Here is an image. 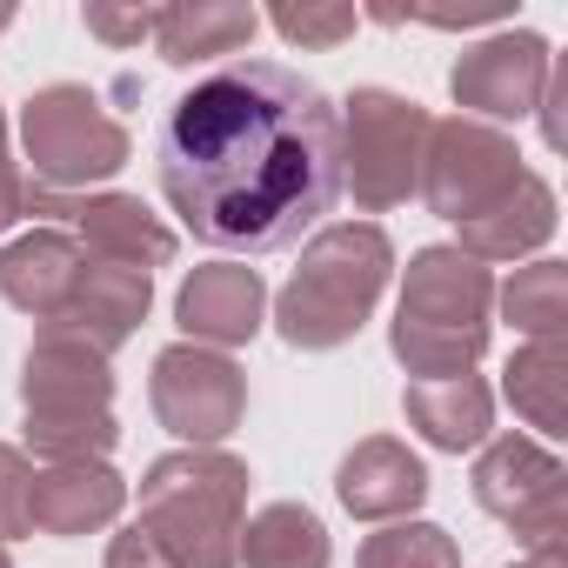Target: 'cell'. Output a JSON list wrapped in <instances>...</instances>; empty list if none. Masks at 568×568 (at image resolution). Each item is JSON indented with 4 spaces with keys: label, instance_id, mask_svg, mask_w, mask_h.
<instances>
[{
    "label": "cell",
    "instance_id": "6da1fadb",
    "mask_svg": "<svg viewBox=\"0 0 568 568\" xmlns=\"http://www.w3.org/2000/svg\"><path fill=\"white\" fill-rule=\"evenodd\" d=\"M154 174L201 247L281 254L342 201L335 101L302 68L227 61L161 114Z\"/></svg>",
    "mask_w": 568,
    "mask_h": 568
},
{
    "label": "cell",
    "instance_id": "7a4b0ae2",
    "mask_svg": "<svg viewBox=\"0 0 568 568\" xmlns=\"http://www.w3.org/2000/svg\"><path fill=\"white\" fill-rule=\"evenodd\" d=\"M488 315H495V274L455 241H435V247H415L402 267L388 348L408 368V382L475 375V362L488 355V328H495Z\"/></svg>",
    "mask_w": 568,
    "mask_h": 568
},
{
    "label": "cell",
    "instance_id": "3957f363",
    "mask_svg": "<svg viewBox=\"0 0 568 568\" xmlns=\"http://www.w3.org/2000/svg\"><path fill=\"white\" fill-rule=\"evenodd\" d=\"M388 281H395V241L375 221H335L308 234L288 288L274 295V335L302 355L348 348L382 308Z\"/></svg>",
    "mask_w": 568,
    "mask_h": 568
},
{
    "label": "cell",
    "instance_id": "277c9868",
    "mask_svg": "<svg viewBox=\"0 0 568 568\" xmlns=\"http://www.w3.org/2000/svg\"><path fill=\"white\" fill-rule=\"evenodd\" d=\"M247 521V462L227 448H174L141 475L134 528L168 568H234Z\"/></svg>",
    "mask_w": 568,
    "mask_h": 568
},
{
    "label": "cell",
    "instance_id": "5b68a950",
    "mask_svg": "<svg viewBox=\"0 0 568 568\" xmlns=\"http://www.w3.org/2000/svg\"><path fill=\"white\" fill-rule=\"evenodd\" d=\"M21 415H28L21 435L41 462H108L121 448L114 362L81 335L41 328L21 362Z\"/></svg>",
    "mask_w": 568,
    "mask_h": 568
},
{
    "label": "cell",
    "instance_id": "8992f818",
    "mask_svg": "<svg viewBox=\"0 0 568 568\" xmlns=\"http://www.w3.org/2000/svg\"><path fill=\"white\" fill-rule=\"evenodd\" d=\"M21 148H28L34 187H48V194H94V181H114L134 154L128 128L81 81H48L28 94Z\"/></svg>",
    "mask_w": 568,
    "mask_h": 568
},
{
    "label": "cell",
    "instance_id": "52a82bcc",
    "mask_svg": "<svg viewBox=\"0 0 568 568\" xmlns=\"http://www.w3.org/2000/svg\"><path fill=\"white\" fill-rule=\"evenodd\" d=\"M475 508L495 515L501 528H515L521 561H555L568 548V468L548 442L535 435H488L475 448Z\"/></svg>",
    "mask_w": 568,
    "mask_h": 568
},
{
    "label": "cell",
    "instance_id": "ba28073f",
    "mask_svg": "<svg viewBox=\"0 0 568 568\" xmlns=\"http://www.w3.org/2000/svg\"><path fill=\"white\" fill-rule=\"evenodd\" d=\"M335 121H342V194H355L362 214H388V207L415 201L428 108L395 88H355L335 108Z\"/></svg>",
    "mask_w": 568,
    "mask_h": 568
},
{
    "label": "cell",
    "instance_id": "9c48e42d",
    "mask_svg": "<svg viewBox=\"0 0 568 568\" xmlns=\"http://www.w3.org/2000/svg\"><path fill=\"white\" fill-rule=\"evenodd\" d=\"M148 408L181 448H221L247 422V375L221 348L174 342L148 368Z\"/></svg>",
    "mask_w": 568,
    "mask_h": 568
},
{
    "label": "cell",
    "instance_id": "30bf717a",
    "mask_svg": "<svg viewBox=\"0 0 568 568\" xmlns=\"http://www.w3.org/2000/svg\"><path fill=\"white\" fill-rule=\"evenodd\" d=\"M521 174V148L508 128H488V121H468V114H448V121H428V148H422V201L428 214L442 221H475L488 201H501Z\"/></svg>",
    "mask_w": 568,
    "mask_h": 568
},
{
    "label": "cell",
    "instance_id": "8fae6325",
    "mask_svg": "<svg viewBox=\"0 0 568 568\" xmlns=\"http://www.w3.org/2000/svg\"><path fill=\"white\" fill-rule=\"evenodd\" d=\"M548 68H555V48L535 34V28H501L488 41H468L448 68V94L468 121H528L541 108V88H548Z\"/></svg>",
    "mask_w": 568,
    "mask_h": 568
},
{
    "label": "cell",
    "instance_id": "7c38bea8",
    "mask_svg": "<svg viewBox=\"0 0 568 568\" xmlns=\"http://www.w3.org/2000/svg\"><path fill=\"white\" fill-rule=\"evenodd\" d=\"M28 214H68L74 221V241L88 261H114V267H168L181 254V234L141 201V194H121V187H94V194H48L28 181Z\"/></svg>",
    "mask_w": 568,
    "mask_h": 568
},
{
    "label": "cell",
    "instance_id": "4fadbf2b",
    "mask_svg": "<svg viewBox=\"0 0 568 568\" xmlns=\"http://www.w3.org/2000/svg\"><path fill=\"white\" fill-rule=\"evenodd\" d=\"M174 328L194 348H247L267 328V281L247 261H207L187 267L181 295H174Z\"/></svg>",
    "mask_w": 568,
    "mask_h": 568
},
{
    "label": "cell",
    "instance_id": "5bb4252c",
    "mask_svg": "<svg viewBox=\"0 0 568 568\" xmlns=\"http://www.w3.org/2000/svg\"><path fill=\"white\" fill-rule=\"evenodd\" d=\"M428 462L408 448V442H395V435H368V442H355L348 455H342V468H335V495H342V508L355 515V521H415V508L428 501Z\"/></svg>",
    "mask_w": 568,
    "mask_h": 568
},
{
    "label": "cell",
    "instance_id": "9a60e30c",
    "mask_svg": "<svg viewBox=\"0 0 568 568\" xmlns=\"http://www.w3.org/2000/svg\"><path fill=\"white\" fill-rule=\"evenodd\" d=\"M81 267H88V254H81L74 234L28 227V234H14L8 247H0V302L34 315L41 328H54L68 315L74 288H81Z\"/></svg>",
    "mask_w": 568,
    "mask_h": 568
},
{
    "label": "cell",
    "instance_id": "2e32d148",
    "mask_svg": "<svg viewBox=\"0 0 568 568\" xmlns=\"http://www.w3.org/2000/svg\"><path fill=\"white\" fill-rule=\"evenodd\" d=\"M128 508V481L108 462H48L34 468V495H28V521L34 535L74 541V535H101L114 528Z\"/></svg>",
    "mask_w": 568,
    "mask_h": 568
},
{
    "label": "cell",
    "instance_id": "e0dca14e",
    "mask_svg": "<svg viewBox=\"0 0 568 568\" xmlns=\"http://www.w3.org/2000/svg\"><path fill=\"white\" fill-rule=\"evenodd\" d=\"M148 308H154V274L114 267V261H88L81 267V288H74V302H68V315L54 328L81 335L88 348H101L114 362V348L134 342V328L148 322Z\"/></svg>",
    "mask_w": 568,
    "mask_h": 568
},
{
    "label": "cell",
    "instance_id": "ac0fdd59",
    "mask_svg": "<svg viewBox=\"0 0 568 568\" xmlns=\"http://www.w3.org/2000/svg\"><path fill=\"white\" fill-rule=\"evenodd\" d=\"M555 227H561L555 187H548L535 168H521L501 201H488L475 221H462V241H455V247L475 254L481 267H488V261H528V254H541V247L555 241Z\"/></svg>",
    "mask_w": 568,
    "mask_h": 568
},
{
    "label": "cell",
    "instance_id": "d6986e66",
    "mask_svg": "<svg viewBox=\"0 0 568 568\" xmlns=\"http://www.w3.org/2000/svg\"><path fill=\"white\" fill-rule=\"evenodd\" d=\"M261 34V14L241 8V0H174V8H154V54L168 68H227V54H241Z\"/></svg>",
    "mask_w": 568,
    "mask_h": 568
},
{
    "label": "cell",
    "instance_id": "ffe728a7",
    "mask_svg": "<svg viewBox=\"0 0 568 568\" xmlns=\"http://www.w3.org/2000/svg\"><path fill=\"white\" fill-rule=\"evenodd\" d=\"M402 415L408 428L442 448V455H468L495 435V388L481 375H448V382H408L402 388Z\"/></svg>",
    "mask_w": 568,
    "mask_h": 568
},
{
    "label": "cell",
    "instance_id": "44dd1931",
    "mask_svg": "<svg viewBox=\"0 0 568 568\" xmlns=\"http://www.w3.org/2000/svg\"><path fill=\"white\" fill-rule=\"evenodd\" d=\"M335 541L308 501H267L241 521L234 568H328Z\"/></svg>",
    "mask_w": 568,
    "mask_h": 568
},
{
    "label": "cell",
    "instance_id": "7402d4cb",
    "mask_svg": "<svg viewBox=\"0 0 568 568\" xmlns=\"http://www.w3.org/2000/svg\"><path fill=\"white\" fill-rule=\"evenodd\" d=\"M508 408L535 428V442L568 435V342H521L501 368Z\"/></svg>",
    "mask_w": 568,
    "mask_h": 568
},
{
    "label": "cell",
    "instance_id": "603a6c76",
    "mask_svg": "<svg viewBox=\"0 0 568 568\" xmlns=\"http://www.w3.org/2000/svg\"><path fill=\"white\" fill-rule=\"evenodd\" d=\"M495 308L515 335L528 342H561L568 335V261H528L508 274V288H495Z\"/></svg>",
    "mask_w": 568,
    "mask_h": 568
},
{
    "label": "cell",
    "instance_id": "cb8c5ba5",
    "mask_svg": "<svg viewBox=\"0 0 568 568\" xmlns=\"http://www.w3.org/2000/svg\"><path fill=\"white\" fill-rule=\"evenodd\" d=\"M355 568H462V541L442 521H388L355 548Z\"/></svg>",
    "mask_w": 568,
    "mask_h": 568
},
{
    "label": "cell",
    "instance_id": "d4e9b609",
    "mask_svg": "<svg viewBox=\"0 0 568 568\" xmlns=\"http://www.w3.org/2000/svg\"><path fill=\"white\" fill-rule=\"evenodd\" d=\"M267 28L288 41V48H315V54H322V48H342V41L362 28V14H355V8H335V0H328V8H274Z\"/></svg>",
    "mask_w": 568,
    "mask_h": 568
},
{
    "label": "cell",
    "instance_id": "484cf974",
    "mask_svg": "<svg viewBox=\"0 0 568 568\" xmlns=\"http://www.w3.org/2000/svg\"><path fill=\"white\" fill-rule=\"evenodd\" d=\"M28 495H34V462H28V448L0 442V548L21 541V535H34V521H28Z\"/></svg>",
    "mask_w": 568,
    "mask_h": 568
},
{
    "label": "cell",
    "instance_id": "4316f807",
    "mask_svg": "<svg viewBox=\"0 0 568 568\" xmlns=\"http://www.w3.org/2000/svg\"><path fill=\"white\" fill-rule=\"evenodd\" d=\"M81 28L101 41V48H141L154 34V8H114V0H88L81 8Z\"/></svg>",
    "mask_w": 568,
    "mask_h": 568
},
{
    "label": "cell",
    "instance_id": "83f0119b",
    "mask_svg": "<svg viewBox=\"0 0 568 568\" xmlns=\"http://www.w3.org/2000/svg\"><path fill=\"white\" fill-rule=\"evenodd\" d=\"M21 214H28V168L0 154V234H8Z\"/></svg>",
    "mask_w": 568,
    "mask_h": 568
},
{
    "label": "cell",
    "instance_id": "f1b7e54d",
    "mask_svg": "<svg viewBox=\"0 0 568 568\" xmlns=\"http://www.w3.org/2000/svg\"><path fill=\"white\" fill-rule=\"evenodd\" d=\"M0 154H8V108H0Z\"/></svg>",
    "mask_w": 568,
    "mask_h": 568
},
{
    "label": "cell",
    "instance_id": "f546056e",
    "mask_svg": "<svg viewBox=\"0 0 568 568\" xmlns=\"http://www.w3.org/2000/svg\"><path fill=\"white\" fill-rule=\"evenodd\" d=\"M8 28H14V8H0V34H8Z\"/></svg>",
    "mask_w": 568,
    "mask_h": 568
},
{
    "label": "cell",
    "instance_id": "4dcf8cb0",
    "mask_svg": "<svg viewBox=\"0 0 568 568\" xmlns=\"http://www.w3.org/2000/svg\"><path fill=\"white\" fill-rule=\"evenodd\" d=\"M508 568H555V561H508Z\"/></svg>",
    "mask_w": 568,
    "mask_h": 568
},
{
    "label": "cell",
    "instance_id": "1f68e13d",
    "mask_svg": "<svg viewBox=\"0 0 568 568\" xmlns=\"http://www.w3.org/2000/svg\"><path fill=\"white\" fill-rule=\"evenodd\" d=\"M0 568H14V555H8V548H0Z\"/></svg>",
    "mask_w": 568,
    "mask_h": 568
}]
</instances>
